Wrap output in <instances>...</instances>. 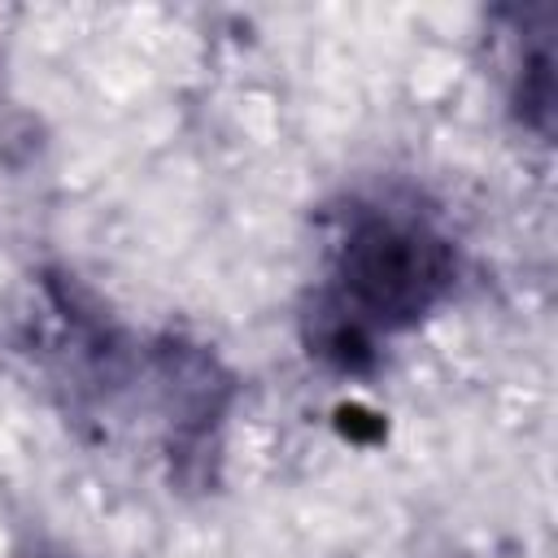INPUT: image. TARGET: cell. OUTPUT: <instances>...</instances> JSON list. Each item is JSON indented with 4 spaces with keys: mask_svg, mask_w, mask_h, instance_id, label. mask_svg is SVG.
<instances>
[{
    "mask_svg": "<svg viewBox=\"0 0 558 558\" xmlns=\"http://www.w3.org/2000/svg\"><path fill=\"white\" fill-rule=\"evenodd\" d=\"M532 13H523V39H519V52H514V87H510V100L519 109V122L536 135H549V122H554V39H549V22L554 13L541 22V31H532Z\"/></svg>",
    "mask_w": 558,
    "mask_h": 558,
    "instance_id": "cell-3",
    "label": "cell"
},
{
    "mask_svg": "<svg viewBox=\"0 0 558 558\" xmlns=\"http://www.w3.org/2000/svg\"><path fill=\"white\" fill-rule=\"evenodd\" d=\"M453 244L418 209L357 205L331 253V279L305 314L310 353L357 375L379 357V336L414 327L453 288Z\"/></svg>",
    "mask_w": 558,
    "mask_h": 558,
    "instance_id": "cell-1",
    "label": "cell"
},
{
    "mask_svg": "<svg viewBox=\"0 0 558 558\" xmlns=\"http://www.w3.org/2000/svg\"><path fill=\"white\" fill-rule=\"evenodd\" d=\"M39 558H61V554H39Z\"/></svg>",
    "mask_w": 558,
    "mask_h": 558,
    "instance_id": "cell-4",
    "label": "cell"
},
{
    "mask_svg": "<svg viewBox=\"0 0 558 558\" xmlns=\"http://www.w3.org/2000/svg\"><path fill=\"white\" fill-rule=\"evenodd\" d=\"M153 371H157L161 414L170 427V458L179 462L183 475L205 480L231 405V375L205 344H187V340H161L153 353Z\"/></svg>",
    "mask_w": 558,
    "mask_h": 558,
    "instance_id": "cell-2",
    "label": "cell"
}]
</instances>
